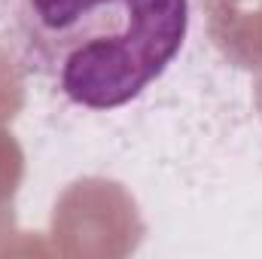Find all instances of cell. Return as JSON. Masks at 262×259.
I'll list each match as a JSON object with an SVG mask.
<instances>
[{
	"label": "cell",
	"instance_id": "2",
	"mask_svg": "<svg viewBox=\"0 0 262 259\" xmlns=\"http://www.w3.org/2000/svg\"><path fill=\"white\" fill-rule=\"evenodd\" d=\"M52 250L70 259H122L146 235L137 201L107 177H82L52 207Z\"/></svg>",
	"mask_w": 262,
	"mask_h": 259
},
{
	"label": "cell",
	"instance_id": "4",
	"mask_svg": "<svg viewBox=\"0 0 262 259\" xmlns=\"http://www.w3.org/2000/svg\"><path fill=\"white\" fill-rule=\"evenodd\" d=\"M25 180V153L18 140L0 125V256L15 253V195Z\"/></svg>",
	"mask_w": 262,
	"mask_h": 259
},
{
	"label": "cell",
	"instance_id": "6",
	"mask_svg": "<svg viewBox=\"0 0 262 259\" xmlns=\"http://www.w3.org/2000/svg\"><path fill=\"white\" fill-rule=\"evenodd\" d=\"M253 104H256V110H259V116H262V70H256V82H253Z\"/></svg>",
	"mask_w": 262,
	"mask_h": 259
},
{
	"label": "cell",
	"instance_id": "5",
	"mask_svg": "<svg viewBox=\"0 0 262 259\" xmlns=\"http://www.w3.org/2000/svg\"><path fill=\"white\" fill-rule=\"evenodd\" d=\"M25 107V76L9 52L0 49V125L12 122Z\"/></svg>",
	"mask_w": 262,
	"mask_h": 259
},
{
	"label": "cell",
	"instance_id": "3",
	"mask_svg": "<svg viewBox=\"0 0 262 259\" xmlns=\"http://www.w3.org/2000/svg\"><path fill=\"white\" fill-rule=\"evenodd\" d=\"M204 21L229 64L262 70V0H204Z\"/></svg>",
	"mask_w": 262,
	"mask_h": 259
},
{
	"label": "cell",
	"instance_id": "1",
	"mask_svg": "<svg viewBox=\"0 0 262 259\" xmlns=\"http://www.w3.org/2000/svg\"><path fill=\"white\" fill-rule=\"evenodd\" d=\"M31 55L67 101L116 110L177 58L189 31L186 0H25Z\"/></svg>",
	"mask_w": 262,
	"mask_h": 259
}]
</instances>
